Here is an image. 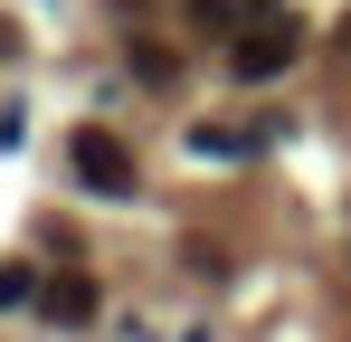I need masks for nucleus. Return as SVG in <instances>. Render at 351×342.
Listing matches in <instances>:
<instances>
[{
  "label": "nucleus",
  "mask_w": 351,
  "mask_h": 342,
  "mask_svg": "<svg viewBox=\"0 0 351 342\" xmlns=\"http://www.w3.org/2000/svg\"><path fill=\"white\" fill-rule=\"evenodd\" d=\"M190 19H199V29H219V38H228L237 19H247V0H190Z\"/></svg>",
  "instance_id": "5"
},
{
  "label": "nucleus",
  "mask_w": 351,
  "mask_h": 342,
  "mask_svg": "<svg viewBox=\"0 0 351 342\" xmlns=\"http://www.w3.org/2000/svg\"><path fill=\"white\" fill-rule=\"evenodd\" d=\"M38 314H48V323H66V333H76V323H95V276H76V266H66V276H48V285H38Z\"/></svg>",
  "instance_id": "3"
},
{
  "label": "nucleus",
  "mask_w": 351,
  "mask_h": 342,
  "mask_svg": "<svg viewBox=\"0 0 351 342\" xmlns=\"http://www.w3.org/2000/svg\"><path fill=\"white\" fill-rule=\"evenodd\" d=\"M10 304H38V276H29V266H19V257H10V266H0V314H10Z\"/></svg>",
  "instance_id": "6"
},
{
  "label": "nucleus",
  "mask_w": 351,
  "mask_h": 342,
  "mask_svg": "<svg viewBox=\"0 0 351 342\" xmlns=\"http://www.w3.org/2000/svg\"><path fill=\"white\" fill-rule=\"evenodd\" d=\"M66 162H76V181H86V190H105V200H123V190H133V152H123L105 124H76V133H66Z\"/></svg>",
  "instance_id": "2"
},
{
  "label": "nucleus",
  "mask_w": 351,
  "mask_h": 342,
  "mask_svg": "<svg viewBox=\"0 0 351 342\" xmlns=\"http://www.w3.org/2000/svg\"><path fill=\"white\" fill-rule=\"evenodd\" d=\"M256 143H266V124H199L190 133V152H219V162L228 152H256Z\"/></svg>",
  "instance_id": "4"
},
{
  "label": "nucleus",
  "mask_w": 351,
  "mask_h": 342,
  "mask_svg": "<svg viewBox=\"0 0 351 342\" xmlns=\"http://www.w3.org/2000/svg\"><path fill=\"white\" fill-rule=\"evenodd\" d=\"M294 57H304V19L276 10V0H247V19L228 29V67L247 76V86H266V76H285Z\"/></svg>",
  "instance_id": "1"
}]
</instances>
